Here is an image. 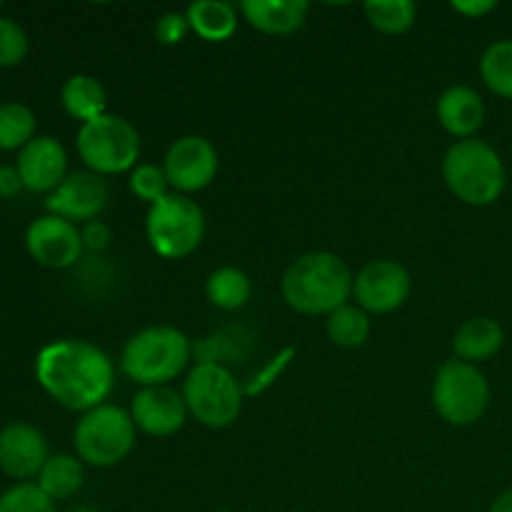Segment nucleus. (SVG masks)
Masks as SVG:
<instances>
[{
	"instance_id": "obj_18",
	"label": "nucleus",
	"mask_w": 512,
	"mask_h": 512,
	"mask_svg": "<svg viewBox=\"0 0 512 512\" xmlns=\"http://www.w3.org/2000/svg\"><path fill=\"white\" fill-rule=\"evenodd\" d=\"M245 20L265 35H290L308 18L305 0H245L240 3Z\"/></svg>"
},
{
	"instance_id": "obj_36",
	"label": "nucleus",
	"mask_w": 512,
	"mask_h": 512,
	"mask_svg": "<svg viewBox=\"0 0 512 512\" xmlns=\"http://www.w3.org/2000/svg\"><path fill=\"white\" fill-rule=\"evenodd\" d=\"M68 512H100V510L88 508V505H80V508H73V510H68Z\"/></svg>"
},
{
	"instance_id": "obj_23",
	"label": "nucleus",
	"mask_w": 512,
	"mask_h": 512,
	"mask_svg": "<svg viewBox=\"0 0 512 512\" xmlns=\"http://www.w3.org/2000/svg\"><path fill=\"white\" fill-rule=\"evenodd\" d=\"M250 293H253L250 278L240 268H233V265L213 270L208 278V285H205V295L220 310L243 308L250 300Z\"/></svg>"
},
{
	"instance_id": "obj_14",
	"label": "nucleus",
	"mask_w": 512,
	"mask_h": 512,
	"mask_svg": "<svg viewBox=\"0 0 512 512\" xmlns=\"http://www.w3.org/2000/svg\"><path fill=\"white\" fill-rule=\"evenodd\" d=\"M188 415L183 393L168 388V385L140 388L130 403V418H133L135 428L153 438L175 435L185 425Z\"/></svg>"
},
{
	"instance_id": "obj_9",
	"label": "nucleus",
	"mask_w": 512,
	"mask_h": 512,
	"mask_svg": "<svg viewBox=\"0 0 512 512\" xmlns=\"http://www.w3.org/2000/svg\"><path fill=\"white\" fill-rule=\"evenodd\" d=\"M433 405L443 420L450 425L478 423L490 405V385L478 365L465 360H448L440 365L433 380Z\"/></svg>"
},
{
	"instance_id": "obj_8",
	"label": "nucleus",
	"mask_w": 512,
	"mask_h": 512,
	"mask_svg": "<svg viewBox=\"0 0 512 512\" xmlns=\"http://www.w3.org/2000/svg\"><path fill=\"white\" fill-rule=\"evenodd\" d=\"M135 423L118 405H98L83 413L75 425V453L93 468H113L128 458L135 445Z\"/></svg>"
},
{
	"instance_id": "obj_6",
	"label": "nucleus",
	"mask_w": 512,
	"mask_h": 512,
	"mask_svg": "<svg viewBox=\"0 0 512 512\" xmlns=\"http://www.w3.org/2000/svg\"><path fill=\"white\" fill-rule=\"evenodd\" d=\"M78 155L95 175H118L133 170L140 158V135L120 115H100L78 130Z\"/></svg>"
},
{
	"instance_id": "obj_2",
	"label": "nucleus",
	"mask_w": 512,
	"mask_h": 512,
	"mask_svg": "<svg viewBox=\"0 0 512 512\" xmlns=\"http://www.w3.org/2000/svg\"><path fill=\"white\" fill-rule=\"evenodd\" d=\"M353 273L343 258L328 250L300 255L283 275V300L303 315H330L348 305L353 295Z\"/></svg>"
},
{
	"instance_id": "obj_22",
	"label": "nucleus",
	"mask_w": 512,
	"mask_h": 512,
	"mask_svg": "<svg viewBox=\"0 0 512 512\" xmlns=\"http://www.w3.org/2000/svg\"><path fill=\"white\" fill-rule=\"evenodd\" d=\"M85 483L83 460L75 455H50L45 468L38 475V488L50 500H68L80 493Z\"/></svg>"
},
{
	"instance_id": "obj_10",
	"label": "nucleus",
	"mask_w": 512,
	"mask_h": 512,
	"mask_svg": "<svg viewBox=\"0 0 512 512\" xmlns=\"http://www.w3.org/2000/svg\"><path fill=\"white\" fill-rule=\"evenodd\" d=\"M220 168L218 150L200 135H183L165 153L163 170L175 193H198L208 188Z\"/></svg>"
},
{
	"instance_id": "obj_16",
	"label": "nucleus",
	"mask_w": 512,
	"mask_h": 512,
	"mask_svg": "<svg viewBox=\"0 0 512 512\" xmlns=\"http://www.w3.org/2000/svg\"><path fill=\"white\" fill-rule=\"evenodd\" d=\"M18 173L30 193H53L68 178V153L55 138H33L18 155Z\"/></svg>"
},
{
	"instance_id": "obj_12",
	"label": "nucleus",
	"mask_w": 512,
	"mask_h": 512,
	"mask_svg": "<svg viewBox=\"0 0 512 512\" xmlns=\"http://www.w3.org/2000/svg\"><path fill=\"white\" fill-rule=\"evenodd\" d=\"M25 245L35 263L53 270H65L75 265L85 250L78 225L50 213L30 223L28 233H25Z\"/></svg>"
},
{
	"instance_id": "obj_19",
	"label": "nucleus",
	"mask_w": 512,
	"mask_h": 512,
	"mask_svg": "<svg viewBox=\"0 0 512 512\" xmlns=\"http://www.w3.org/2000/svg\"><path fill=\"white\" fill-rule=\"evenodd\" d=\"M505 343V333L498 320L493 318H470L455 330L453 350L455 358L475 365L490 360Z\"/></svg>"
},
{
	"instance_id": "obj_28",
	"label": "nucleus",
	"mask_w": 512,
	"mask_h": 512,
	"mask_svg": "<svg viewBox=\"0 0 512 512\" xmlns=\"http://www.w3.org/2000/svg\"><path fill=\"white\" fill-rule=\"evenodd\" d=\"M130 193L138 200L155 205L158 200H163L165 195H170V183L168 175L163 168L153 163H140L130 170Z\"/></svg>"
},
{
	"instance_id": "obj_33",
	"label": "nucleus",
	"mask_w": 512,
	"mask_h": 512,
	"mask_svg": "<svg viewBox=\"0 0 512 512\" xmlns=\"http://www.w3.org/2000/svg\"><path fill=\"white\" fill-rule=\"evenodd\" d=\"M453 10L460 15H468V18H480V15H488L490 10H495L493 0H455Z\"/></svg>"
},
{
	"instance_id": "obj_25",
	"label": "nucleus",
	"mask_w": 512,
	"mask_h": 512,
	"mask_svg": "<svg viewBox=\"0 0 512 512\" xmlns=\"http://www.w3.org/2000/svg\"><path fill=\"white\" fill-rule=\"evenodd\" d=\"M328 338L338 348H360L370 338V318L358 305H343L328 315Z\"/></svg>"
},
{
	"instance_id": "obj_26",
	"label": "nucleus",
	"mask_w": 512,
	"mask_h": 512,
	"mask_svg": "<svg viewBox=\"0 0 512 512\" xmlns=\"http://www.w3.org/2000/svg\"><path fill=\"white\" fill-rule=\"evenodd\" d=\"M480 75L495 95L512 100V38L498 40L485 50L480 58Z\"/></svg>"
},
{
	"instance_id": "obj_29",
	"label": "nucleus",
	"mask_w": 512,
	"mask_h": 512,
	"mask_svg": "<svg viewBox=\"0 0 512 512\" xmlns=\"http://www.w3.org/2000/svg\"><path fill=\"white\" fill-rule=\"evenodd\" d=\"M0 512H55V503L38 483H18L0 495Z\"/></svg>"
},
{
	"instance_id": "obj_3",
	"label": "nucleus",
	"mask_w": 512,
	"mask_h": 512,
	"mask_svg": "<svg viewBox=\"0 0 512 512\" xmlns=\"http://www.w3.org/2000/svg\"><path fill=\"white\" fill-rule=\"evenodd\" d=\"M193 355L188 335L170 325H150L130 335L120 355V368L143 388L168 385L178 378Z\"/></svg>"
},
{
	"instance_id": "obj_30",
	"label": "nucleus",
	"mask_w": 512,
	"mask_h": 512,
	"mask_svg": "<svg viewBox=\"0 0 512 512\" xmlns=\"http://www.w3.org/2000/svg\"><path fill=\"white\" fill-rule=\"evenodd\" d=\"M28 55V35L15 20L0 18V68H15Z\"/></svg>"
},
{
	"instance_id": "obj_35",
	"label": "nucleus",
	"mask_w": 512,
	"mask_h": 512,
	"mask_svg": "<svg viewBox=\"0 0 512 512\" xmlns=\"http://www.w3.org/2000/svg\"><path fill=\"white\" fill-rule=\"evenodd\" d=\"M490 512H512V488L503 490L490 505Z\"/></svg>"
},
{
	"instance_id": "obj_11",
	"label": "nucleus",
	"mask_w": 512,
	"mask_h": 512,
	"mask_svg": "<svg viewBox=\"0 0 512 512\" xmlns=\"http://www.w3.org/2000/svg\"><path fill=\"white\" fill-rule=\"evenodd\" d=\"M413 280L395 260H370L353 280V298L365 313H393L408 300Z\"/></svg>"
},
{
	"instance_id": "obj_32",
	"label": "nucleus",
	"mask_w": 512,
	"mask_h": 512,
	"mask_svg": "<svg viewBox=\"0 0 512 512\" xmlns=\"http://www.w3.org/2000/svg\"><path fill=\"white\" fill-rule=\"evenodd\" d=\"M80 238H83L85 250H90V253H103L110 245V240H113V233H110V228L103 220H93V223L83 225Z\"/></svg>"
},
{
	"instance_id": "obj_27",
	"label": "nucleus",
	"mask_w": 512,
	"mask_h": 512,
	"mask_svg": "<svg viewBox=\"0 0 512 512\" xmlns=\"http://www.w3.org/2000/svg\"><path fill=\"white\" fill-rule=\"evenodd\" d=\"M35 115L28 105H0V150H23L33 140Z\"/></svg>"
},
{
	"instance_id": "obj_1",
	"label": "nucleus",
	"mask_w": 512,
	"mask_h": 512,
	"mask_svg": "<svg viewBox=\"0 0 512 512\" xmlns=\"http://www.w3.org/2000/svg\"><path fill=\"white\" fill-rule=\"evenodd\" d=\"M35 378L58 405L88 413L105 405L115 383V365L88 340H55L35 358Z\"/></svg>"
},
{
	"instance_id": "obj_17",
	"label": "nucleus",
	"mask_w": 512,
	"mask_h": 512,
	"mask_svg": "<svg viewBox=\"0 0 512 512\" xmlns=\"http://www.w3.org/2000/svg\"><path fill=\"white\" fill-rule=\"evenodd\" d=\"M438 123L458 140L473 138L485 120V103L468 85H453L438 98Z\"/></svg>"
},
{
	"instance_id": "obj_4",
	"label": "nucleus",
	"mask_w": 512,
	"mask_h": 512,
	"mask_svg": "<svg viewBox=\"0 0 512 512\" xmlns=\"http://www.w3.org/2000/svg\"><path fill=\"white\" fill-rule=\"evenodd\" d=\"M443 178L455 198L475 208L493 205L508 183L498 150L475 138L450 145L443 158Z\"/></svg>"
},
{
	"instance_id": "obj_7",
	"label": "nucleus",
	"mask_w": 512,
	"mask_h": 512,
	"mask_svg": "<svg viewBox=\"0 0 512 512\" xmlns=\"http://www.w3.org/2000/svg\"><path fill=\"white\" fill-rule=\"evenodd\" d=\"M188 413L213 430L230 428L243 410V390L225 365L198 363L183 383Z\"/></svg>"
},
{
	"instance_id": "obj_31",
	"label": "nucleus",
	"mask_w": 512,
	"mask_h": 512,
	"mask_svg": "<svg viewBox=\"0 0 512 512\" xmlns=\"http://www.w3.org/2000/svg\"><path fill=\"white\" fill-rule=\"evenodd\" d=\"M190 25L183 13H165L155 23V38L163 45H178L188 35Z\"/></svg>"
},
{
	"instance_id": "obj_24",
	"label": "nucleus",
	"mask_w": 512,
	"mask_h": 512,
	"mask_svg": "<svg viewBox=\"0 0 512 512\" xmlns=\"http://www.w3.org/2000/svg\"><path fill=\"white\" fill-rule=\"evenodd\" d=\"M415 15H418V8L413 0H370L365 3V18L375 30L385 35L408 33L415 23Z\"/></svg>"
},
{
	"instance_id": "obj_21",
	"label": "nucleus",
	"mask_w": 512,
	"mask_h": 512,
	"mask_svg": "<svg viewBox=\"0 0 512 512\" xmlns=\"http://www.w3.org/2000/svg\"><path fill=\"white\" fill-rule=\"evenodd\" d=\"M60 103H63L65 113L70 118L80 120V123H90V120L105 115V105H108V95H105L103 83L93 75H73L68 83L63 85L60 93Z\"/></svg>"
},
{
	"instance_id": "obj_15",
	"label": "nucleus",
	"mask_w": 512,
	"mask_h": 512,
	"mask_svg": "<svg viewBox=\"0 0 512 512\" xmlns=\"http://www.w3.org/2000/svg\"><path fill=\"white\" fill-rule=\"evenodd\" d=\"M48 458V443L33 425L10 423L0 430V470L8 478H38Z\"/></svg>"
},
{
	"instance_id": "obj_34",
	"label": "nucleus",
	"mask_w": 512,
	"mask_h": 512,
	"mask_svg": "<svg viewBox=\"0 0 512 512\" xmlns=\"http://www.w3.org/2000/svg\"><path fill=\"white\" fill-rule=\"evenodd\" d=\"M23 190L18 168H0V198H15Z\"/></svg>"
},
{
	"instance_id": "obj_13",
	"label": "nucleus",
	"mask_w": 512,
	"mask_h": 512,
	"mask_svg": "<svg viewBox=\"0 0 512 512\" xmlns=\"http://www.w3.org/2000/svg\"><path fill=\"white\" fill-rule=\"evenodd\" d=\"M110 190L103 175H95L90 170L70 173L53 193L45 200V208L50 215L70 220V223H93L105 208H108Z\"/></svg>"
},
{
	"instance_id": "obj_20",
	"label": "nucleus",
	"mask_w": 512,
	"mask_h": 512,
	"mask_svg": "<svg viewBox=\"0 0 512 512\" xmlns=\"http://www.w3.org/2000/svg\"><path fill=\"white\" fill-rule=\"evenodd\" d=\"M190 30L208 43H223L238 28V10L225 0H198L185 13Z\"/></svg>"
},
{
	"instance_id": "obj_5",
	"label": "nucleus",
	"mask_w": 512,
	"mask_h": 512,
	"mask_svg": "<svg viewBox=\"0 0 512 512\" xmlns=\"http://www.w3.org/2000/svg\"><path fill=\"white\" fill-rule=\"evenodd\" d=\"M148 243L160 258L180 260L200 248L205 238V213L193 198L183 193H170L150 205L145 220Z\"/></svg>"
}]
</instances>
